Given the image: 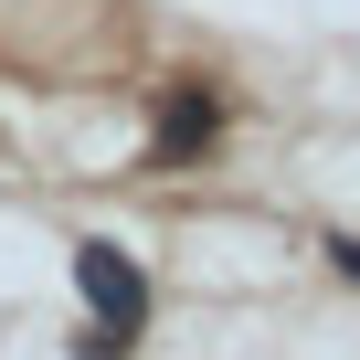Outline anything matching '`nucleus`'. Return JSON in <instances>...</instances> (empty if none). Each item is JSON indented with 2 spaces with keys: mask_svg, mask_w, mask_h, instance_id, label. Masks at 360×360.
I'll use <instances>...</instances> for the list:
<instances>
[{
  "mask_svg": "<svg viewBox=\"0 0 360 360\" xmlns=\"http://www.w3.org/2000/svg\"><path fill=\"white\" fill-rule=\"evenodd\" d=\"M75 286H85V307H96L106 339H138V328H148V276H138V255H117V244H75Z\"/></svg>",
  "mask_w": 360,
  "mask_h": 360,
  "instance_id": "nucleus-1",
  "label": "nucleus"
},
{
  "mask_svg": "<svg viewBox=\"0 0 360 360\" xmlns=\"http://www.w3.org/2000/svg\"><path fill=\"white\" fill-rule=\"evenodd\" d=\"M212 138H223V106H212L202 85H169V96H159V148H148L159 169H180V159H202Z\"/></svg>",
  "mask_w": 360,
  "mask_h": 360,
  "instance_id": "nucleus-2",
  "label": "nucleus"
},
{
  "mask_svg": "<svg viewBox=\"0 0 360 360\" xmlns=\"http://www.w3.org/2000/svg\"><path fill=\"white\" fill-rule=\"evenodd\" d=\"M75 360H127V339H106V328H85V339H75Z\"/></svg>",
  "mask_w": 360,
  "mask_h": 360,
  "instance_id": "nucleus-3",
  "label": "nucleus"
},
{
  "mask_svg": "<svg viewBox=\"0 0 360 360\" xmlns=\"http://www.w3.org/2000/svg\"><path fill=\"white\" fill-rule=\"evenodd\" d=\"M328 265H339V276L360 286V233H328Z\"/></svg>",
  "mask_w": 360,
  "mask_h": 360,
  "instance_id": "nucleus-4",
  "label": "nucleus"
}]
</instances>
